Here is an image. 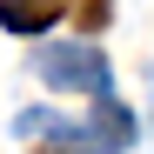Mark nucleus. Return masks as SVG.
Segmentation results:
<instances>
[{
  "mask_svg": "<svg viewBox=\"0 0 154 154\" xmlns=\"http://www.w3.org/2000/svg\"><path fill=\"white\" fill-rule=\"evenodd\" d=\"M40 154H87V127H67V121H54L47 127V147Z\"/></svg>",
  "mask_w": 154,
  "mask_h": 154,
  "instance_id": "4",
  "label": "nucleus"
},
{
  "mask_svg": "<svg viewBox=\"0 0 154 154\" xmlns=\"http://www.w3.org/2000/svg\"><path fill=\"white\" fill-rule=\"evenodd\" d=\"M40 81L60 87V94H114V74H107V54L94 40H54L40 47Z\"/></svg>",
  "mask_w": 154,
  "mask_h": 154,
  "instance_id": "1",
  "label": "nucleus"
},
{
  "mask_svg": "<svg viewBox=\"0 0 154 154\" xmlns=\"http://www.w3.org/2000/svg\"><path fill=\"white\" fill-rule=\"evenodd\" d=\"M87 147H94V154H121V147H134V114H127V107H121L114 94H94Z\"/></svg>",
  "mask_w": 154,
  "mask_h": 154,
  "instance_id": "2",
  "label": "nucleus"
},
{
  "mask_svg": "<svg viewBox=\"0 0 154 154\" xmlns=\"http://www.w3.org/2000/svg\"><path fill=\"white\" fill-rule=\"evenodd\" d=\"M14 127H20V134H47V127H54V114H40V107H27V114H20Z\"/></svg>",
  "mask_w": 154,
  "mask_h": 154,
  "instance_id": "5",
  "label": "nucleus"
},
{
  "mask_svg": "<svg viewBox=\"0 0 154 154\" xmlns=\"http://www.w3.org/2000/svg\"><path fill=\"white\" fill-rule=\"evenodd\" d=\"M67 14V0H0V27L7 34H47Z\"/></svg>",
  "mask_w": 154,
  "mask_h": 154,
  "instance_id": "3",
  "label": "nucleus"
}]
</instances>
